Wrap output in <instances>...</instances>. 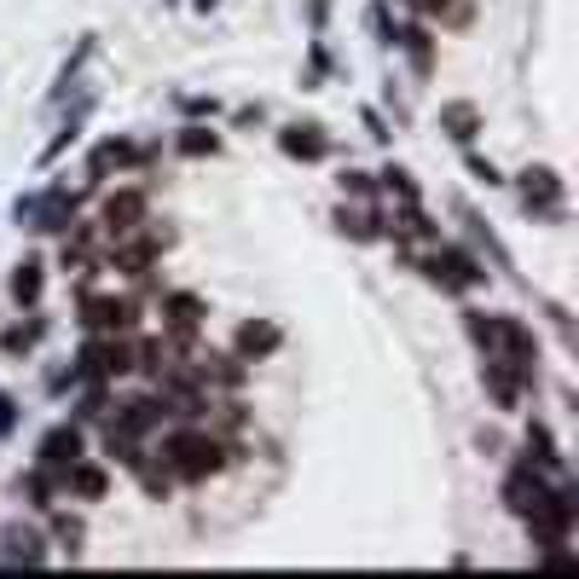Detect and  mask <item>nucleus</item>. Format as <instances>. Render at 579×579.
Returning a JSON list of instances; mask_svg holds the SVG:
<instances>
[{
  "label": "nucleus",
  "instance_id": "9",
  "mask_svg": "<svg viewBox=\"0 0 579 579\" xmlns=\"http://www.w3.org/2000/svg\"><path fill=\"white\" fill-rule=\"evenodd\" d=\"M279 151L290 163H324L331 157V134H324V122H290V128H279Z\"/></svg>",
  "mask_w": 579,
  "mask_h": 579
},
{
  "label": "nucleus",
  "instance_id": "1",
  "mask_svg": "<svg viewBox=\"0 0 579 579\" xmlns=\"http://www.w3.org/2000/svg\"><path fill=\"white\" fill-rule=\"evenodd\" d=\"M238 458H244V446L220 441V435H209V430H174V435L163 441V464H168V475H174V482H192V487L215 482V475L232 469Z\"/></svg>",
  "mask_w": 579,
  "mask_h": 579
},
{
  "label": "nucleus",
  "instance_id": "10",
  "mask_svg": "<svg viewBox=\"0 0 579 579\" xmlns=\"http://www.w3.org/2000/svg\"><path fill=\"white\" fill-rule=\"evenodd\" d=\"M87 452V435H82V423H53V430L41 435V446H35V464H46V469H64V464H75Z\"/></svg>",
  "mask_w": 579,
  "mask_h": 579
},
{
  "label": "nucleus",
  "instance_id": "28",
  "mask_svg": "<svg viewBox=\"0 0 579 579\" xmlns=\"http://www.w3.org/2000/svg\"><path fill=\"white\" fill-rule=\"evenodd\" d=\"M469 174H475V180H487V186H498V180H505V174H498L493 163H482V157H469Z\"/></svg>",
  "mask_w": 579,
  "mask_h": 579
},
{
  "label": "nucleus",
  "instance_id": "5",
  "mask_svg": "<svg viewBox=\"0 0 579 579\" xmlns=\"http://www.w3.org/2000/svg\"><path fill=\"white\" fill-rule=\"evenodd\" d=\"M545 493H550V475H545L539 464H527V458H521V464L505 475V487H498V498H505V510H510V516H521V521L545 505Z\"/></svg>",
  "mask_w": 579,
  "mask_h": 579
},
{
  "label": "nucleus",
  "instance_id": "13",
  "mask_svg": "<svg viewBox=\"0 0 579 579\" xmlns=\"http://www.w3.org/2000/svg\"><path fill=\"white\" fill-rule=\"evenodd\" d=\"M204 319H209L204 296H192V290H163V324H168L174 337H192Z\"/></svg>",
  "mask_w": 579,
  "mask_h": 579
},
{
  "label": "nucleus",
  "instance_id": "12",
  "mask_svg": "<svg viewBox=\"0 0 579 579\" xmlns=\"http://www.w3.org/2000/svg\"><path fill=\"white\" fill-rule=\"evenodd\" d=\"M163 417H168L163 394H128V400H116V412H111V423H116V430H128V435H151Z\"/></svg>",
  "mask_w": 579,
  "mask_h": 579
},
{
  "label": "nucleus",
  "instance_id": "16",
  "mask_svg": "<svg viewBox=\"0 0 579 579\" xmlns=\"http://www.w3.org/2000/svg\"><path fill=\"white\" fill-rule=\"evenodd\" d=\"M441 134L469 145L475 134H482V105H469V99H446V105H441Z\"/></svg>",
  "mask_w": 579,
  "mask_h": 579
},
{
  "label": "nucleus",
  "instance_id": "2",
  "mask_svg": "<svg viewBox=\"0 0 579 579\" xmlns=\"http://www.w3.org/2000/svg\"><path fill=\"white\" fill-rule=\"evenodd\" d=\"M128 371H134V348L122 337H93L70 365L75 383H116V376H128Z\"/></svg>",
  "mask_w": 579,
  "mask_h": 579
},
{
  "label": "nucleus",
  "instance_id": "6",
  "mask_svg": "<svg viewBox=\"0 0 579 579\" xmlns=\"http://www.w3.org/2000/svg\"><path fill=\"white\" fill-rule=\"evenodd\" d=\"M111 487H116V482H111V469H105V464H93V458H75V464L59 469V493L82 498V505H105Z\"/></svg>",
  "mask_w": 579,
  "mask_h": 579
},
{
  "label": "nucleus",
  "instance_id": "14",
  "mask_svg": "<svg viewBox=\"0 0 579 579\" xmlns=\"http://www.w3.org/2000/svg\"><path fill=\"white\" fill-rule=\"evenodd\" d=\"M7 290H12V301H18L23 313H35V308H41V296H46V261H41V256H23V261L12 267Z\"/></svg>",
  "mask_w": 579,
  "mask_h": 579
},
{
  "label": "nucleus",
  "instance_id": "15",
  "mask_svg": "<svg viewBox=\"0 0 579 579\" xmlns=\"http://www.w3.org/2000/svg\"><path fill=\"white\" fill-rule=\"evenodd\" d=\"M521 204L539 209V215H562V180H557V168H527L521 174Z\"/></svg>",
  "mask_w": 579,
  "mask_h": 579
},
{
  "label": "nucleus",
  "instance_id": "22",
  "mask_svg": "<svg viewBox=\"0 0 579 579\" xmlns=\"http://www.w3.org/2000/svg\"><path fill=\"white\" fill-rule=\"evenodd\" d=\"M0 545H7V550H0L7 562H41V557H46V550H41V534H30V527H7V534H0Z\"/></svg>",
  "mask_w": 579,
  "mask_h": 579
},
{
  "label": "nucleus",
  "instance_id": "17",
  "mask_svg": "<svg viewBox=\"0 0 579 579\" xmlns=\"http://www.w3.org/2000/svg\"><path fill=\"white\" fill-rule=\"evenodd\" d=\"M244 376H249V365L238 354H204V360H197V383H204V389H238Z\"/></svg>",
  "mask_w": 579,
  "mask_h": 579
},
{
  "label": "nucleus",
  "instance_id": "23",
  "mask_svg": "<svg viewBox=\"0 0 579 579\" xmlns=\"http://www.w3.org/2000/svg\"><path fill=\"white\" fill-rule=\"evenodd\" d=\"M53 539L75 557V550H82V539H87V521H82V516H53Z\"/></svg>",
  "mask_w": 579,
  "mask_h": 579
},
{
  "label": "nucleus",
  "instance_id": "7",
  "mask_svg": "<svg viewBox=\"0 0 579 579\" xmlns=\"http://www.w3.org/2000/svg\"><path fill=\"white\" fill-rule=\"evenodd\" d=\"M285 348V324H272V319H244L238 331H232V354L244 365H256V360H272Z\"/></svg>",
  "mask_w": 579,
  "mask_h": 579
},
{
  "label": "nucleus",
  "instance_id": "29",
  "mask_svg": "<svg viewBox=\"0 0 579 579\" xmlns=\"http://www.w3.org/2000/svg\"><path fill=\"white\" fill-rule=\"evenodd\" d=\"M452 0H417V12H430V18H446Z\"/></svg>",
  "mask_w": 579,
  "mask_h": 579
},
{
  "label": "nucleus",
  "instance_id": "30",
  "mask_svg": "<svg viewBox=\"0 0 579 579\" xmlns=\"http://www.w3.org/2000/svg\"><path fill=\"white\" fill-rule=\"evenodd\" d=\"M197 7H204V12H209V7H215V0H197Z\"/></svg>",
  "mask_w": 579,
  "mask_h": 579
},
{
  "label": "nucleus",
  "instance_id": "20",
  "mask_svg": "<svg viewBox=\"0 0 579 579\" xmlns=\"http://www.w3.org/2000/svg\"><path fill=\"white\" fill-rule=\"evenodd\" d=\"M18 487H23V498H30L35 510H53L59 505V469H46V464H35Z\"/></svg>",
  "mask_w": 579,
  "mask_h": 579
},
{
  "label": "nucleus",
  "instance_id": "19",
  "mask_svg": "<svg viewBox=\"0 0 579 579\" xmlns=\"http://www.w3.org/2000/svg\"><path fill=\"white\" fill-rule=\"evenodd\" d=\"M394 46L417 64V75H430V70H435V35L423 30V23H406V30H394Z\"/></svg>",
  "mask_w": 579,
  "mask_h": 579
},
{
  "label": "nucleus",
  "instance_id": "24",
  "mask_svg": "<svg viewBox=\"0 0 579 579\" xmlns=\"http://www.w3.org/2000/svg\"><path fill=\"white\" fill-rule=\"evenodd\" d=\"M376 186H383V192H400L406 204H417V186H412V174L400 168V163H389V168H383V180H376Z\"/></svg>",
  "mask_w": 579,
  "mask_h": 579
},
{
  "label": "nucleus",
  "instance_id": "21",
  "mask_svg": "<svg viewBox=\"0 0 579 579\" xmlns=\"http://www.w3.org/2000/svg\"><path fill=\"white\" fill-rule=\"evenodd\" d=\"M174 151H180V157H220V134L204 128V122H186V128L174 134Z\"/></svg>",
  "mask_w": 579,
  "mask_h": 579
},
{
  "label": "nucleus",
  "instance_id": "26",
  "mask_svg": "<svg viewBox=\"0 0 579 579\" xmlns=\"http://www.w3.org/2000/svg\"><path fill=\"white\" fill-rule=\"evenodd\" d=\"M75 122H82V116H70V122H64V128L53 134V145H46V151H41V157H35L41 168H46V163H53V157H59V151H70V145H75V134H82V128H75Z\"/></svg>",
  "mask_w": 579,
  "mask_h": 579
},
{
  "label": "nucleus",
  "instance_id": "4",
  "mask_svg": "<svg viewBox=\"0 0 579 579\" xmlns=\"http://www.w3.org/2000/svg\"><path fill=\"white\" fill-rule=\"evenodd\" d=\"M75 324H82L87 337H128L139 324V301H128V296H87L82 313H75Z\"/></svg>",
  "mask_w": 579,
  "mask_h": 579
},
{
  "label": "nucleus",
  "instance_id": "27",
  "mask_svg": "<svg viewBox=\"0 0 579 579\" xmlns=\"http://www.w3.org/2000/svg\"><path fill=\"white\" fill-rule=\"evenodd\" d=\"M12 423H18V400L0 394V435H12Z\"/></svg>",
  "mask_w": 579,
  "mask_h": 579
},
{
  "label": "nucleus",
  "instance_id": "3",
  "mask_svg": "<svg viewBox=\"0 0 579 579\" xmlns=\"http://www.w3.org/2000/svg\"><path fill=\"white\" fill-rule=\"evenodd\" d=\"M430 279L441 285V290H482L487 285V267L469 256V249H458V244H435V256L430 261H417Z\"/></svg>",
  "mask_w": 579,
  "mask_h": 579
},
{
  "label": "nucleus",
  "instance_id": "18",
  "mask_svg": "<svg viewBox=\"0 0 579 579\" xmlns=\"http://www.w3.org/2000/svg\"><path fill=\"white\" fill-rule=\"evenodd\" d=\"M41 337H46V319H41V313H35V319H18V324H7V331H0V354H7V360H30Z\"/></svg>",
  "mask_w": 579,
  "mask_h": 579
},
{
  "label": "nucleus",
  "instance_id": "25",
  "mask_svg": "<svg viewBox=\"0 0 579 579\" xmlns=\"http://www.w3.org/2000/svg\"><path fill=\"white\" fill-rule=\"evenodd\" d=\"M337 186H342L348 197H376V180H371L365 168H342V174H337Z\"/></svg>",
  "mask_w": 579,
  "mask_h": 579
},
{
  "label": "nucleus",
  "instance_id": "8",
  "mask_svg": "<svg viewBox=\"0 0 579 579\" xmlns=\"http://www.w3.org/2000/svg\"><path fill=\"white\" fill-rule=\"evenodd\" d=\"M128 168H139V145H134V139H122V134H111V139H99V145H93V157H87V180H93V186H105L111 174H128Z\"/></svg>",
  "mask_w": 579,
  "mask_h": 579
},
{
  "label": "nucleus",
  "instance_id": "11",
  "mask_svg": "<svg viewBox=\"0 0 579 579\" xmlns=\"http://www.w3.org/2000/svg\"><path fill=\"white\" fill-rule=\"evenodd\" d=\"M99 220H105V232L122 238V232H139L145 226V192L139 186H122L105 197V209H99Z\"/></svg>",
  "mask_w": 579,
  "mask_h": 579
}]
</instances>
